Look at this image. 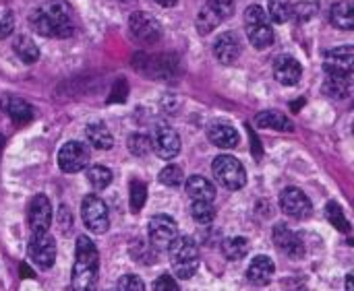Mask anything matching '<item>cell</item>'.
Here are the masks:
<instances>
[{
	"label": "cell",
	"instance_id": "7402d4cb",
	"mask_svg": "<svg viewBox=\"0 0 354 291\" xmlns=\"http://www.w3.org/2000/svg\"><path fill=\"white\" fill-rule=\"evenodd\" d=\"M209 141L220 149H234L239 145V132L230 124H214L207 132Z\"/></svg>",
	"mask_w": 354,
	"mask_h": 291
},
{
	"label": "cell",
	"instance_id": "9a60e30c",
	"mask_svg": "<svg viewBox=\"0 0 354 291\" xmlns=\"http://www.w3.org/2000/svg\"><path fill=\"white\" fill-rule=\"evenodd\" d=\"M141 62L135 66L137 70L145 72L151 79H168L176 70L174 56H141Z\"/></svg>",
	"mask_w": 354,
	"mask_h": 291
},
{
	"label": "cell",
	"instance_id": "5bb4252c",
	"mask_svg": "<svg viewBox=\"0 0 354 291\" xmlns=\"http://www.w3.org/2000/svg\"><path fill=\"white\" fill-rule=\"evenodd\" d=\"M241 50H243V43H241V37L234 33V31H226L222 35H218L216 43H214V56L220 64H234L241 56Z\"/></svg>",
	"mask_w": 354,
	"mask_h": 291
},
{
	"label": "cell",
	"instance_id": "44dd1931",
	"mask_svg": "<svg viewBox=\"0 0 354 291\" xmlns=\"http://www.w3.org/2000/svg\"><path fill=\"white\" fill-rule=\"evenodd\" d=\"M255 126L257 128H272V130H280V132H290L295 130L292 122L288 120V116H284L282 112H276V110H266V112H259L255 116Z\"/></svg>",
	"mask_w": 354,
	"mask_h": 291
},
{
	"label": "cell",
	"instance_id": "74e56055",
	"mask_svg": "<svg viewBox=\"0 0 354 291\" xmlns=\"http://www.w3.org/2000/svg\"><path fill=\"white\" fill-rule=\"evenodd\" d=\"M317 12V0H299L292 4V14L299 17L301 21H309Z\"/></svg>",
	"mask_w": 354,
	"mask_h": 291
},
{
	"label": "cell",
	"instance_id": "f546056e",
	"mask_svg": "<svg viewBox=\"0 0 354 291\" xmlns=\"http://www.w3.org/2000/svg\"><path fill=\"white\" fill-rule=\"evenodd\" d=\"M191 215L199 225H207L216 219V207L214 203H205V201H193L191 203Z\"/></svg>",
	"mask_w": 354,
	"mask_h": 291
},
{
	"label": "cell",
	"instance_id": "e0dca14e",
	"mask_svg": "<svg viewBox=\"0 0 354 291\" xmlns=\"http://www.w3.org/2000/svg\"><path fill=\"white\" fill-rule=\"evenodd\" d=\"M351 87H353V72L326 70V85H324L326 95L334 99H344L351 95Z\"/></svg>",
	"mask_w": 354,
	"mask_h": 291
},
{
	"label": "cell",
	"instance_id": "d590c367",
	"mask_svg": "<svg viewBox=\"0 0 354 291\" xmlns=\"http://www.w3.org/2000/svg\"><path fill=\"white\" fill-rule=\"evenodd\" d=\"M160 182H162L164 186L176 188V186H180V184L185 182V174H183V170H180L178 165H166V168L160 172Z\"/></svg>",
	"mask_w": 354,
	"mask_h": 291
},
{
	"label": "cell",
	"instance_id": "f6af8a7d",
	"mask_svg": "<svg viewBox=\"0 0 354 291\" xmlns=\"http://www.w3.org/2000/svg\"><path fill=\"white\" fill-rule=\"evenodd\" d=\"M353 281H354L353 275H346V291H353Z\"/></svg>",
	"mask_w": 354,
	"mask_h": 291
},
{
	"label": "cell",
	"instance_id": "8fae6325",
	"mask_svg": "<svg viewBox=\"0 0 354 291\" xmlns=\"http://www.w3.org/2000/svg\"><path fill=\"white\" fill-rule=\"evenodd\" d=\"M149 141H151V151H156V155L162 159H174L180 153V137L170 126L156 128Z\"/></svg>",
	"mask_w": 354,
	"mask_h": 291
},
{
	"label": "cell",
	"instance_id": "7bdbcfd3",
	"mask_svg": "<svg viewBox=\"0 0 354 291\" xmlns=\"http://www.w3.org/2000/svg\"><path fill=\"white\" fill-rule=\"evenodd\" d=\"M153 291H180V288H178V283L170 275H162L153 283Z\"/></svg>",
	"mask_w": 354,
	"mask_h": 291
},
{
	"label": "cell",
	"instance_id": "f35d334b",
	"mask_svg": "<svg viewBox=\"0 0 354 291\" xmlns=\"http://www.w3.org/2000/svg\"><path fill=\"white\" fill-rule=\"evenodd\" d=\"M222 21H226L234 12V0H207L205 2Z\"/></svg>",
	"mask_w": 354,
	"mask_h": 291
},
{
	"label": "cell",
	"instance_id": "83f0119b",
	"mask_svg": "<svg viewBox=\"0 0 354 291\" xmlns=\"http://www.w3.org/2000/svg\"><path fill=\"white\" fill-rule=\"evenodd\" d=\"M85 178H87V184L93 188V190H106L112 182V172L106 168V165H91V168H85Z\"/></svg>",
	"mask_w": 354,
	"mask_h": 291
},
{
	"label": "cell",
	"instance_id": "ee69618b",
	"mask_svg": "<svg viewBox=\"0 0 354 291\" xmlns=\"http://www.w3.org/2000/svg\"><path fill=\"white\" fill-rule=\"evenodd\" d=\"M160 6H164V8H170V6H174L176 4V0H156Z\"/></svg>",
	"mask_w": 354,
	"mask_h": 291
},
{
	"label": "cell",
	"instance_id": "60d3db41",
	"mask_svg": "<svg viewBox=\"0 0 354 291\" xmlns=\"http://www.w3.org/2000/svg\"><path fill=\"white\" fill-rule=\"evenodd\" d=\"M127 95H129V83H127V79L114 81V87H112L108 99H110L112 103H122V101H127Z\"/></svg>",
	"mask_w": 354,
	"mask_h": 291
},
{
	"label": "cell",
	"instance_id": "ba28073f",
	"mask_svg": "<svg viewBox=\"0 0 354 291\" xmlns=\"http://www.w3.org/2000/svg\"><path fill=\"white\" fill-rule=\"evenodd\" d=\"M89 147L79 141H68L58 151V168L64 174H79L89 165Z\"/></svg>",
	"mask_w": 354,
	"mask_h": 291
},
{
	"label": "cell",
	"instance_id": "603a6c76",
	"mask_svg": "<svg viewBox=\"0 0 354 291\" xmlns=\"http://www.w3.org/2000/svg\"><path fill=\"white\" fill-rule=\"evenodd\" d=\"M85 134H87V141H89V145H91L93 149L108 151V149H112V145H114L112 132H110L108 126L102 124V122H91V124H87Z\"/></svg>",
	"mask_w": 354,
	"mask_h": 291
},
{
	"label": "cell",
	"instance_id": "3957f363",
	"mask_svg": "<svg viewBox=\"0 0 354 291\" xmlns=\"http://www.w3.org/2000/svg\"><path fill=\"white\" fill-rule=\"evenodd\" d=\"M170 265L172 273L178 279H191L199 269V248L193 238L178 236L170 246Z\"/></svg>",
	"mask_w": 354,
	"mask_h": 291
},
{
	"label": "cell",
	"instance_id": "5b68a950",
	"mask_svg": "<svg viewBox=\"0 0 354 291\" xmlns=\"http://www.w3.org/2000/svg\"><path fill=\"white\" fill-rule=\"evenodd\" d=\"M81 217L89 232L106 234L110 228V215L106 203L97 194H87L81 203Z\"/></svg>",
	"mask_w": 354,
	"mask_h": 291
},
{
	"label": "cell",
	"instance_id": "277c9868",
	"mask_svg": "<svg viewBox=\"0 0 354 291\" xmlns=\"http://www.w3.org/2000/svg\"><path fill=\"white\" fill-rule=\"evenodd\" d=\"M212 172L214 178L226 188V190H241L247 184V172L243 168V163L232 157V155H218L212 163Z\"/></svg>",
	"mask_w": 354,
	"mask_h": 291
},
{
	"label": "cell",
	"instance_id": "e575fe53",
	"mask_svg": "<svg viewBox=\"0 0 354 291\" xmlns=\"http://www.w3.org/2000/svg\"><path fill=\"white\" fill-rule=\"evenodd\" d=\"M145 199H147V188L143 182L139 180H133L131 182V211L133 213H139L143 207H145Z\"/></svg>",
	"mask_w": 354,
	"mask_h": 291
},
{
	"label": "cell",
	"instance_id": "2e32d148",
	"mask_svg": "<svg viewBox=\"0 0 354 291\" xmlns=\"http://www.w3.org/2000/svg\"><path fill=\"white\" fill-rule=\"evenodd\" d=\"M272 72H274V79L284 85V87H292L301 81L303 77V68H301V62L295 60L292 56H278L274 66H272Z\"/></svg>",
	"mask_w": 354,
	"mask_h": 291
},
{
	"label": "cell",
	"instance_id": "d6a6232c",
	"mask_svg": "<svg viewBox=\"0 0 354 291\" xmlns=\"http://www.w3.org/2000/svg\"><path fill=\"white\" fill-rule=\"evenodd\" d=\"M270 21L286 23L292 17V2L290 0H270Z\"/></svg>",
	"mask_w": 354,
	"mask_h": 291
},
{
	"label": "cell",
	"instance_id": "f1b7e54d",
	"mask_svg": "<svg viewBox=\"0 0 354 291\" xmlns=\"http://www.w3.org/2000/svg\"><path fill=\"white\" fill-rule=\"evenodd\" d=\"M222 252H224V257H226L228 261H241V259L249 252V240H247V238H241V236L230 238V240L224 242Z\"/></svg>",
	"mask_w": 354,
	"mask_h": 291
},
{
	"label": "cell",
	"instance_id": "ac0fdd59",
	"mask_svg": "<svg viewBox=\"0 0 354 291\" xmlns=\"http://www.w3.org/2000/svg\"><path fill=\"white\" fill-rule=\"evenodd\" d=\"M274 271H276V265L270 257L266 254H259L253 259V263L249 265L247 269V279L253 283V285H268L274 277Z\"/></svg>",
	"mask_w": 354,
	"mask_h": 291
},
{
	"label": "cell",
	"instance_id": "7a4b0ae2",
	"mask_svg": "<svg viewBox=\"0 0 354 291\" xmlns=\"http://www.w3.org/2000/svg\"><path fill=\"white\" fill-rule=\"evenodd\" d=\"M100 277V254L95 244L87 236L77 238L75 248V265L71 273L73 291H95Z\"/></svg>",
	"mask_w": 354,
	"mask_h": 291
},
{
	"label": "cell",
	"instance_id": "484cf974",
	"mask_svg": "<svg viewBox=\"0 0 354 291\" xmlns=\"http://www.w3.org/2000/svg\"><path fill=\"white\" fill-rule=\"evenodd\" d=\"M247 37L251 41L253 48L257 50H266L274 43V31H272V23H263V25H253L247 27Z\"/></svg>",
	"mask_w": 354,
	"mask_h": 291
},
{
	"label": "cell",
	"instance_id": "4316f807",
	"mask_svg": "<svg viewBox=\"0 0 354 291\" xmlns=\"http://www.w3.org/2000/svg\"><path fill=\"white\" fill-rule=\"evenodd\" d=\"M15 54L19 56V60H23L25 64H33L39 60V48L35 46V41L27 35H19L15 39Z\"/></svg>",
	"mask_w": 354,
	"mask_h": 291
},
{
	"label": "cell",
	"instance_id": "d4e9b609",
	"mask_svg": "<svg viewBox=\"0 0 354 291\" xmlns=\"http://www.w3.org/2000/svg\"><path fill=\"white\" fill-rule=\"evenodd\" d=\"M330 19H332V25L338 27V29H344V31H351L354 27V8L351 2L342 0V2H336L332 6V12H330Z\"/></svg>",
	"mask_w": 354,
	"mask_h": 291
},
{
	"label": "cell",
	"instance_id": "b9f144b4",
	"mask_svg": "<svg viewBox=\"0 0 354 291\" xmlns=\"http://www.w3.org/2000/svg\"><path fill=\"white\" fill-rule=\"evenodd\" d=\"M15 29V17L8 8H0V39L10 35Z\"/></svg>",
	"mask_w": 354,
	"mask_h": 291
},
{
	"label": "cell",
	"instance_id": "cb8c5ba5",
	"mask_svg": "<svg viewBox=\"0 0 354 291\" xmlns=\"http://www.w3.org/2000/svg\"><path fill=\"white\" fill-rule=\"evenodd\" d=\"M4 110L8 114V118L17 124V126H25L33 120V110L27 101L19 99V97H10L4 101Z\"/></svg>",
	"mask_w": 354,
	"mask_h": 291
},
{
	"label": "cell",
	"instance_id": "8d00e7d4",
	"mask_svg": "<svg viewBox=\"0 0 354 291\" xmlns=\"http://www.w3.org/2000/svg\"><path fill=\"white\" fill-rule=\"evenodd\" d=\"M263 23H272L268 12L259 6V4H251L245 10V27H253V25H263Z\"/></svg>",
	"mask_w": 354,
	"mask_h": 291
},
{
	"label": "cell",
	"instance_id": "4fadbf2b",
	"mask_svg": "<svg viewBox=\"0 0 354 291\" xmlns=\"http://www.w3.org/2000/svg\"><path fill=\"white\" fill-rule=\"evenodd\" d=\"M272 240H274L276 248L280 252L288 254L290 259H303L305 257V242L288 225H284V223L276 225L274 228V234H272Z\"/></svg>",
	"mask_w": 354,
	"mask_h": 291
},
{
	"label": "cell",
	"instance_id": "9c48e42d",
	"mask_svg": "<svg viewBox=\"0 0 354 291\" xmlns=\"http://www.w3.org/2000/svg\"><path fill=\"white\" fill-rule=\"evenodd\" d=\"M27 252L39 269H50L56 261V240L48 232H35L29 238Z\"/></svg>",
	"mask_w": 354,
	"mask_h": 291
},
{
	"label": "cell",
	"instance_id": "1f68e13d",
	"mask_svg": "<svg viewBox=\"0 0 354 291\" xmlns=\"http://www.w3.org/2000/svg\"><path fill=\"white\" fill-rule=\"evenodd\" d=\"M220 23H222V19L212 10L207 4H203V8H201L199 14H197V31H199L201 35H205V33L214 31Z\"/></svg>",
	"mask_w": 354,
	"mask_h": 291
},
{
	"label": "cell",
	"instance_id": "836d02e7",
	"mask_svg": "<svg viewBox=\"0 0 354 291\" xmlns=\"http://www.w3.org/2000/svg\"><path fill=\"white\" fill-rule=\"evenodd\" d=\"M129 151L135 155V157H145L151 153V141L147 134L143 132H135L129 137Z\"/></svg>",
	"mask_w": 354,
	"mask_h": 291
},
{
	"label": "cell",
	"instance_id": "bcb514c9",
	"mask_svg": "<svg viewBox=\"0 0 354 291\" xmlns=\"http://www.w3.org/2000/svg\"><path fill=\"white\" fill-rule=\"evenodd\" d=\"M21 275H25V277H31L33 273H31V271H29L27 267H21Z\"/></svg>",
	"mask_w": 354,
	"mask_h": 291
},
{
	"label": "cell",
	"instance_id": "4dcf8cb0",
	"mask_svg": "<svg viewBox=\"0 0 354 291\" xmlns=\"http://www.w3.org/2000/svg\"><path fill=\"white\" fill-rule=\"evenodd\" d=\"M326 215H328V221H330L338 232H342V234H348V232H351V223H348V219H346V215H344V211H342V207H340L338 203L330 201V203L326 205Z\"/></svg>",
	"mask_w": 354,
	"mask_h": 291
},
{
	"label": "cell",
	"instance_id": "30bf717a",
	"mask_svg": "<svg viewBox=\"0 0 354 291\" xmlns=\"http://www.w3.org/2000/svg\"><path fill=\"white\" fill-rule=\"evenodd\" d=\"M280 209L284 215L292 217V219H307L313 213V205L309 201V197L299 190V188H286L280 194Z\"/></svg>",
	"mask_w": 354,
	"mask_h": 291
},
{
	"label": "cell",
	"instance_id": "ffe728a7",
	"mask_svg": "<svg viewBox=\"0 0 354 291\" xmlns=\"http://www.w3.org/2000/svg\"><path fill=\"white\" fill-rule=\"evenodd\" d=\"M185 190H187L191 201L214 203V199H216V186L207 178H203V176H191L185 182Z\"/></svg>",
	"mask_w": 354,
	"mask_h": 291
},
{
	"label": "cell",
	"instance_id": "d6986e66",
	"mask_svg": "<svg viewBox=\"0 0 354 291\" xmlns=\"http://www.w3.org/2000/svg\"><path fill=\"white\" fill-rule=\"evenodd\" d=\"M354 48L353 46H340L326 52V70H342L353 72Z\"/></svg>",
	"mask_w": 354,
	"mask_h": 291
},
{
	"label": "cell",
	"instance_id": "52a82bcc",
	"mask_svg": "<svg viewBox=\"0 0 354 291\" xmlns=\"http://www.w3.org/2000/svg\"><path fill=\"white\" fill-rule=\"evenodd\" d=\"M131 33L133 37L143 43V46H156L162 39V25L156 17H151L149 12H133L131 21H129Z\"/></svg>",
	"mask_w": 354,
	"mask_h": 291
},
{
	"label": "cell",
	"instance_id": "8992f818",
	"mask_svg": "<svg viewBox=\"0 0 354 291\" xmlns=\"http://www.w3.org/2000/svg\"><path fill=\"white\" fill-rule=\"evenodd\" d=\"M147 234H149V244H151V248L156 252L158 250H168V246L178 238V225L170 215L160 213V215L149 219Z\"/></svg>",
	"mask_w": 354,
	"mask_h": 291
},
{
	"label": "cell",
	"instance_id": "7c38bea8",
	"mask_svg": "<svg viewBox=\"0 0 354 291\" xmlns=\"http://www.w3.org/2000/svg\"><path fill=\"white\" fill-rule=\"evenodd\" d=\"M52 205L48 201V197L37 194L31 199L29 209H27V223L31 234L35 232H48V228L52 225Z\"/></svg>",
	"mask_w": 354,
	"mask_h": 291
},
{
	"label": "cell",
	"instance_id": "6da1fadb",
	"mask_svg": "<svg viewBox=\"0 0 354 291\" xmlns=\"http://www.w3.org/2000/svg\"><path fill=\"white\" fill-rule=\"evenodd\" d=\"M29 25L44 37H68L75 31L73 10L64 0H48L29 14Z\"/></svg>",
	"mask_w": 354,
	"mask_h": 291
},
{
	"label": "cell",
	"instance_id": "ab89813d",
	"mask_svg": "<svg viewBox=\"0 0 354 291\" xmlns=\"http://www.w3.org/2000/svg\"><path fill=\"white\" fill-rule=\"evenodd\" d=\"M116 291H145V285H143V279L137 275H122L118 279Z\"/></svg>",
	"mask_w": 354,
	"mask_h": 291
}]
</instances>
